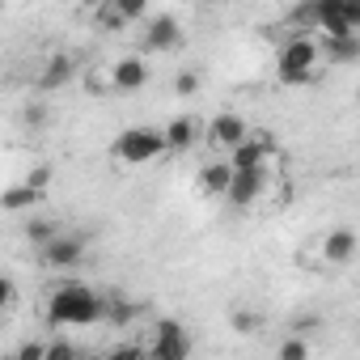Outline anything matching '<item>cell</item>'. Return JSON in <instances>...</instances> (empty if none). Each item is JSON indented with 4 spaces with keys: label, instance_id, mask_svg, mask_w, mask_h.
Listing matches in <instances>:
<instances>
[{
    "label": "cell",
    "instance_id": "6da1fadb",
    "mask_svg": "<svg viewBox=\"0 0 360 360\" xmlns=\"http://www.w3.org/2000/svg\"><path fill=\"white\" fill-rule=\"evenodd\" d=\"M47 318L56 322V326H89V322H98V318H106V301L89 288V284H60L56 288V297H51V305H47Z\"/></svg>",
    "mask_w": 360,
    "mask_h": 360
},
{
    "label": "cell",
    "instance_id": "7a4b0ae2",
    "mask_svg": "<svg viewBox=\"0 0 360 360\" xmlns=\"http://www.w3.org/2000/svg\"><path fill=\"white\" fill-rule=\"evenodd\" d=\"M165 148H169V144H165V131H157V127H127V131H119V140H115V157L127 161V165L157 161Z\"/></svg>",
    "mask_w": 360,
    "mask_h": 360
},
{
    "label": "cell",
    "instance_id": "3957f363",
    "mask_svg": "<svg viewBox=\"0 0 360 360\" xmlns=\"http://www.w3.org/2000/svg\"><path fill=\"white\" fill-rule=\"evenodd\" d=\"M314 64H318V47H314L305 34H297V39H288L284 51H280V81H284V85H305V81L314 77Z\"/></svg>",
    "mask_w": 360,
    "mask_h": 360
},
{
    "label": "cell",
    "instance_id": "277c9868",
    "mask_svg": "<svg viewBox=\"0 0 360 360\" xmlns=\"http://www.w3.org/2000/svg\"><path fill=\"white\" fill-rule=\"evenodd\" d=\"M187 356H191V335H187V326L174 322V318L157 322V330H153V360H187Z\"/></svg>",
    "mask_w": 360,
    "mask_h": 360
},
{
    "label": "cell",
    "instance_id": "5b68a950",
    "mask_svg": "<svg viewBox=\"0 0 360 360\" xmlns=\"http://www.w3.org/2000/svg\"><path fill=\"white\" fill-rule=\"evenodd\" d=\"M208 140L217 144V148H242L246 140H250V127H246V119L242 115H233V110H225V115H217L212 123H208Z\"/></svg>",
    "mask_w": 360,
    "mask_h": 360
},
{
    "label": "cell",
    "instance_id": "8992f818",
    "mask_svg": "<svg viewBox=\"0 0 360 360\" xmlns=\"http://www.w3.org/2000/svg\"><path fill=\"white\" fill-rule=\"evenodd\" d=\"M81 259H85V238H77V233H60L51 246H43L47 267H77Z\"/></svg>",
    "mask_w": 360,
    "mask_h": 360
},
{
    "label": "cell",
    "instance_id": "52a82bcc",
    "mask_svg": "<svg viewBox=\"0 0 360 360\" xmlns=\"http://www.w3.org/2000/svg\"><path fill=\"white\" fill-rule=\"evenodd\" d=\"M267 153H271V144L250 136L242 148H233V153H229V165H233V174H263V161H267Z\"/></svg>",
    "mask_w": 360,
    "mask_h": 360
},
{
    "label": "cell",
    "instance_id": "ba28073f",
    "mask_svg": "<svg viewBox=\"0 0 360 360\" xmlns=\"http://www.w3.org/2000/svg\"><path fill=\"white\" fill-rule=\"evenodd\" d=\"M352 255H356V233H352V229H330V233L322 238V259H326L330 267L352 263Z\"/></svg>",
    "mask_w": 360,
    "mask_h": 360
},
{
    "label": "cell",
    "instance_id": "9c48e42d",
    "mask_svg": "<svg viewBox=\"0 0 360 360\" xmlns=\"http://www.w3.org/2000/svg\"><path fill=\"white\" fill-rule=\"evenodd\" d=\"M318 26L326 30V39H343V34H356L347 13H343V0H318Z\"/></svg>",
    "mask_w": 360,
    "mask_h": 360
},
{
    "label": "cell",
    "instance_id": "30bf717a",
    "mask_svg": "<svg viewBox=\"0 0 360 360\" xmlns=\"http://www.w3.org/2000/svg\"><path fill=\"white\" fill-rule=\"evenodd\" d=\"M263 187H267V174H233V187H229V204H238V208H250L259 195H263Z\"/></svg>",
    "mask_w": 360,
    "mask_h": 360
},
{
    "label": "cell",
    "instance_id": "8fae6325",
    "mask_svg": "<svg viewBox=\"0 0 360 360\" xmlns=\"http://www.w3.org/2000/svg\"><path fill=\"white\" fill-rule=\"evenodd\" d=\"M233 187V165L229 161H208L204 174H200V191L204 195H229Z\"/></svg>",
    "mask_w": 360,
    "mask_h": 360
},
{
    "label": "cell",
    "instance_id": "7c38bea8",
    "mask_svg": "<svg viewBox=\"0 0 360 360\" xmlns=\"http://www.w3.org/2000/svg\"><path fill=\"white\" fill-rule=\"evenodd\" d=\"M110 81H115V89H123V94H131V89H140V85L148 81V68H144V60H136V56H127V60H119V64L110 68Z\"/></svg>",
    "mask_w": 360,
    "mask_h": 360
},
{
    "label": "cell",
    "instance_id": "4fadbf2b",
    "mask_svg": "<svg viewBox=\"0 0 360 360\" xmlns=\"http://www.w3.org/2000/svg\"><path fill=\"white\" fill-rule=\"evenodd\" d=\"M178 39H183V26H178L169 13H161V18H153V22H148V47L165 51V47H174Z\"/></svg>",
    "mask_w": 360,
    "mask_h": 360
},
{
    "label": "cell",
    "instance_id": "5bb4252c",
    "mask_svg": "<svg viewBox=\"0 0 360 360\" xmlns=\"http://www.w3.org/2000/svg\"><path fill=\"white\" fill-rule=\"evenodd\" d=\"M195 140H200V123H195L191 115L169 119V127H165V144H169V148H191Z\"/></svg>",
    "mask_w": 360,
    "mask_h": 360
},
{
    "label": "cell",
    "instance_id": "9a60e30c",
    "mask_svg": "<svg viewBox=\"0 0 360 360\" xmlns=\"http://www.w3.org/2000/svg\"><path fill=\"white\" fill-rule=\"evenodd\" d=\"M326 56L335 64H356L360 60V34H343V39H326Z\"/></svg>",
    "mask_w": 360,
    "mask_h": 360
},
{
    "label": "cell",
    "instance_id": "2e32d148",
    "mask_svg": "<svg viewBox=\"0 0 360 360\" xmlns=\"http://www.w3.org/2000/svg\"><path fill=\"white\" fill-rule=\"evenodd\" d=\"M136 314H140V305L127 301V297H110V301H106V322H115V326L136 322Z\"/></svg>",
    "mask_w": 360,
    "mask_h": 360
},
{
    "label": "cell",
    "instance_id": "e0dca14e",
    "mask_svg": "<svg viewBox=\"0 0 360 360\" xmlns=\"http://www.w3.org/2000/svg\"><path fill=\"white\" fill-rule=\"evenodd\" d=\"M39 200H43V191H34L30 183L5 191V208H9V212H22V208H30V204H39Z\"/></svg>",
    "mask_w": 360,
    "mask_h": 360
},
{
    "label": "cell",
    "instance_id": "ac0fdd59",
    "mask_svg": "<svg viewBox=\"0 0 360 360\" xmlns=\"http://www.w3.org/2000/svg\"><path fill=\"white\" fill-rule=\"evenodd\" d=\"M68 77H72V60H68V56H56V60L47 64V72H43V85H47V89H60Z\"/></svg>",
    "mask_w": 360,
    "mask_h": 360
},
{
    "label": "cell",
    "instance_id": "d6986e66",
    "mask_svg": "<svg viewBox=\"0 0 360 360\" xmlns=\"http://www.w3.org/2000/svg\"><path fill=\"white\" fill-rule=\"evenodd\" d=\"M26 238H30L34 246H51V242L60 238V225H56V221H30V225H26Z\"/></svg>",
    "mask_w": 360,
    "mask_h": 360
},
{
    "label": "cell",
    "instance_id": "ffe728a7",
    "mask_svg": "<svg viewBox=\"0 0 360 360\" xmlns=\"http://www.w3.org/2000/svg\"><path fill=\"white\" fill-rule=\"evenodd\" d=\"M94 18H98V26H106V30H123V26H127V18H123V9H119V0H102V9H98Z\"/></svg>",
    "mask_w": 360,
    "mask_h": 360
},
{
    "label": "cell",
    "instance_id": "44dd1931",
    "mask_svg": "<svg viewBox=\"0 0 360 360\" xmlns=\"http://www.w3.org/2000/svg\"><path fill=\"white\" fill-rule=\"evenodd\" d=\"M276 360H309V343H305L301 335H288V339L280 343V352H276Z\"/></svg>",
    "mask_w": 360,
    "mask_h": 360
},
{
    "label": "cell",
    "instance_id": "7402d4cb",
    "mask_svg": "<svg viewBox=\"0 0 360 360\" xmlns=\"http://www.w3.org/2000/svg\"><path fill=\"white\" fill-rule=\"evenodd\" d=\"M47 347L51 343H39V339H26L18 352H13V360H47Z\"/></svg>",
    "mask_w": 360,
    "mask_h": 360
},
{
    "label": "cell",
    "instance_id": "603a6c76",
    "mask_svg": "<svg viewBox=\"0 0 360 360\" xmlns=\"http://www.w3.org/2000/svg\"><path fill=\"white\" fill-rule=\"evenodd\" d=\"M174 89H178V98L200 94V72H178V77H174Z\"/></svg>",
    "mask_w": 360,
    "mask_h": 360
},
{
    "label": "cell",
    "instance_id": "cb8c5ba5",
    "mask_svg": "<svg viewBox=\"0 0 360 360\" xmlns=\"http://www.w3.org/2000/svg\"><path fill=\"white\" fill-rule=\"evenodd\" d=\"M233 330H242V335H250V330H259V314H250V309H233Z\"/></svg>",
    "mask_w": 360,
    "mask_h": 360
},
{
    "label": "cell",
    "instance_id": "d4e9b609",
    "mask_svg": "<svg viewBox=\"0 0 360 360\" xmlns=\"http://www.w3.org/2000/svg\"><path fill=\"white\" fill-rule=\"evenodd\" d=\"M47 360H77V347H72L68 339H51V347H47Z\"/></svg>",
    "mask_w": 360,
    "mask_h": 360
},
{
    "label": "cell",
    "instance_id": "484cf974",
    "mask_svg": "<svg viewBox=\"0 0 360 360\" xmlns=\"http://www.w3.org/2000/svg\"><path fill=\"white\" fill-rule=\"evenodd\" d=\"M119 9H123V18H127V22H140V18L148 13L144 0H119Z\"/></svg>",
    "mask_w": 360,
    "mask_h": 360
},
{
    "label": "cell",
    "instance_id": "4316f807",
    "mask_svg": "<svg viewBox=\"0 0 360 360\" xmlns=\"http://www.w3.org/2000/svg\"><path fill=\"white\" fill-rule=\"evenodd\" d=\"M106 360H144V352H140L136 343H123V347H110Z\"/></svg>",
    "mask_w": 360,
    "mask_h": 360
},
{
    "label": "cell",
    "instance_id": "83f0119b",
    "mask_svg": "<svg viewBox=\"0 0 360 360\" xmlns=\"http://www.w3.org/2000/svg\"><path fill=\"white\" fill-rule=\"evenodd\" d=\"M0 301H5V309H13L18 305V284L5 276V280H0Z\"/></svg>",
    "mask_w": 360,
    "mask_h": 360
},
{
    "label": "cell",
    "instance_id": "f1b7e54d",
    "mask_svg": "<svg viewBox=\"0 0 360 360\" xmlns=\"http://www.w3.org/2000/svg\"><path fill=\"white\" fill-rule=\"evenodd\" d=\"M343 13H347V22H352V30L360 34V0H343Z\"/></svg>",
    "mask_w": 360,
    "mask_h": 360
},
{
    "label": "cell",
    "instance_id": "f546056e",
    "mask_svg": "<svg viewBox=\"0 0 360 360\" xmlns=\"http://www.w3.org/2000/svg\"><path fill=\"white\" fill-rule=\"evenodd\" d=\"M47 178H51V169H47V165H39V169H34V174L26 178V183H30L34 191H43V187H47Z\"/></svg>",
    "mask_w": 360,
    "mask_h": 360
},
{
    "label": "cell",
    "instance_id": "4dcf8cb0",
    "mask_svg": "<svg viewBox=\"0 0 360 360\" xmlns=\"http://www.w3.org/2000/svg\"><path fill=\"white\" fill-rule=\"evenodd\" d=\"M43 115H47L43 106H30V110H26V123H43Z\"/></svg>",
    "mask_w": 360,
    "mask_h": 360
}]
</instances>
